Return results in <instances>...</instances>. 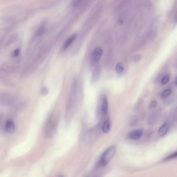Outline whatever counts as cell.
<instances>
[{
  "mask_svg": "<svg viewBox=\"0 0 177 177\" xmlns=\"http://www.w3.org/2000/svg\"><path fill=\"white\" fill-rule=\"evenodd\" d=\"M15 97L11 93L6 92L0 93V104L3 106H9L13 104Z\"/></svg>",
  "mask_w": 177,
  "mask_h": 177,
  "instance_id": "3957f363",
  "label": "cell"
},
{
  "mask_svg": "<svg viewBox=\"0 0 177 177\" xmlns=\"http://www.w3.org/2000/svg\"><path fill=\"white\" fill-rule=\"evenodd\" d=\"M82 1L83 0H73V7H77Z\"/></svg>",
  "mask_w": 177,
  "mask_h": 177,
  "instance_id": "ffe728a7",
  "label": "cell"
},
{
  "mask_svg": "<svg viewBox=\"0 0 177 177\" xmlns=\"http://www.w3.org/2000/svg\"><path fill=\"white\" fill-rule=\"evenodd\" d=\"M116 148L114 145L109 147L104 152L98 163L99 166H105L110 162L115 154Z\"/></svg>",
  "mask_w": 177,
  "mask_h": 177,
  "instance_id": "7a4b0ae2",
  "label": "cell"
},
{
  "mask_svg": "<svg viewBox=\"0 0 177 177\" xmlns=\"http://www.w3.org/2000/svg\"><path fill=\"white\" fill-rule=\"evenodd\" d=\"M1 69L3 71L5 72L11 73L14 71L15 68L14 66L10 64L6 63L3 64Z\"/></svg>",
  "mask_w": 177,
  "mask_h": 177,
  "instance_id": "9c48e42d",
  "label": "cell"
},
{
  "mask_svg": "<svg viewBox=\"0 0 177 177\" xmlns=\"http://www.w3.org/2000/svg\"><path fill=\"white\" fill-rule=\"evenodd\" d=\"M59 119L58 112H53L49 117L44 127V133L46 137L49 138L54 135L58 126Z\"/></svg>",
  "mask_w": 177,
  "mask_h": 177,
  "instance_id": "6da1fadb",
  "label": "cell"
},
{
  "mask_svg": "<svg viewBox=\"0 0 177 177\" xmlns=\"http://www.w3.org/2000/svg\"><path fill=\"white\" fill-rule=\"evenodd\" d=\"M48 93V90L45 87L43 88L41 90V93L42 95H46Z\"/></svg>",
  "mask_w": 177,
  "mask_h": 177,
  "instance_id": "44dd1931",
  "label": "cell"
},
{
  "mask_svg": "<svg viewBox=\"0 0 177 177\" xmlns=\"http://www.w3.org/2000/svg\"><path fill=\"white\" fill-rule=\"evenodd\" d=\"M77 34H74L73 35L69 37V38L67 39V40L64 43L63 46V49L64 50L67 49L70 46L72 43L74 41V40L77 37Z\"/></svg>",
  "mask_w": 177,
  "mask_h": 177,
  "instance_id": "30bf717a",
  "label": "cell"
},
{
  "mask_svg": "<svg viewBox=\"0 0 177 177\" xmlns=\"http://www.w3.org/2000/svg\"><path fill=\"white\" fill-rule=\"evenodd\" d=\"M171 124L169 122H165L159 128L158 133L159 136L163 137L170 130Z\"/></svg>",
  "mask_w": 177,
  "mask_h": 177,
  "instance_id": "8992f818",
  "label": "cell"
},
{
  "mask_svg": "<svg viewBox=\"0 0 177 177\" xmlns=\"http://www.w3.org/2000/svg\"><path fill=\"white\" fill-rule=\"evenodd\" d=\"M20 52H21V50H20V49H16L13 52L12 54V56L14 58H16V57H18L20 55Z\"/></svg>",
  "mask_w": 177,
  "mask_h": 177,
  "instance_id": "2e32d148",
  "label": "cell"
},
{
  "mask_svg": "<svg viewBox=\"0 0 177 177\" xmlns=\"http://www.w3.org/2000/svg\"><path fill=\"white\" fill-rule=\"evenodd\" d=\"M103 50L99 47L94 49L92 53V60L94 62H97L100 60L103 54Z\"/></svg>",
  "mask_w": 177,
  "mask_h": 177,
  "instance_id": "5b68a950",
  "label": "cell"
},
{
  "mask_svg": "<svg viewBox=\"0 0 177 177\" xmlns=\"http://www.w3.org/2000/svg\"><path fill=\"white\" fill-rule=\"evenodd\" d=\"M116 72L118 74H120L122 73L124 70L123 65L121 63H118L116 66Z\"/></svg>",
  "mask_w": 177,
  "mask_h": 177,
  "instance_id": "4fadbf2b",
  "label": "cell"
},
{
  "mask_svg": "<svg viewBox=\"0 0 177 177\" xmlns=\"http://www.w3.org/2000/svg\"><path fill=\"white\" fill-rule=\"evenodd\" d=\"M140 59V57H139V56H137V57H136L135 59V60L136 61L137 60V61H138Z\"/></svg>",
  "mask_w": 177,
  "mask_h": 177,
  "instance_id": "7402d4cb",
  "label": "cell"
},
{
  "mask_svg": "<svg viewBox=\"0 0 177 177\" xmlns=\"http://www.w3.org/2000/svg\"><path fill=\"white\" fill-rule=\"evenodd\" d=\"M169 77L168 75L165 76L162 80V83L163 84H167L169 82Z\"/></svg>",
  "mask_w": 177,
  "mask_h": 177,
  "instance_id": "ac0fdd59",
  "label": "cell"
},
{
  "mask_svg": "<svg viewBox=\"0 0 177 177\" xmlns=\"http://www.w3.org/2000/svg\"><path fill=\"white\" fill-rule=\"evenodd\" d=\"M144 130L143 128H139L131 131L129 133V138L133 141H136L140 139L143 134Z\"/></svg>",
  "mask_w": 177,
  "mask_h": 177,
  "instance_id": "277c9868",
  "label": "cell"
},
{
  "mask_svg": "<svg viewBox=\"0 0 177 177\" xmlns=\"http://www.w3.org/2000/svg\"><path fill=\"white\" fill-rule=\"evenodd\" d=\"M100 68L99 67H96L94 69L92 77V82L93 83L96 82L99 80L100 76Z\"/></svg>",
  "mask_w": 177,
  "mask_h": 177,
  "instance_id": "ba28073f",
  "label": "cell"
},
{
  "mask_svg": "<svg viewBox=\"0 0 177 177\" xmlns=\"http://www.w3.org/2000/svg\"><path fill=\"white\" fill-rule=\"evenodd\" d=\"M171 93H172V91L170 89H168L165 90L162 93V98L163 99L167 98L171 94Z\"/></svg>",
  "mask_w": 177,
  "mask_h": 177,
  "instance_id": "5bb4252c",
  "label": "cell"
},
{
  "mask_svg": "<svg viewBox=\"0 0 177 177\" xmlns=\"http://www.w3.org/2000/svg\"><path fill=\"white\" fill-rule=\"evenodd\" d=\"M175 84L176 85L177 84V77H176L175 79Z\"/></svg>",
  "mask_w": 177,
  "mask_h": 177,
  "instance_id": "603a6c76",
  "label": "cell"
},
{
  "mask_svg": "<svg viewBox=\"0 0 177 177\" xmlns=\"http://www.w3.org/2000/svg\"><path fill=\"white\" fill-rule=\"evenodd\" d=\"M5 121V116L3 114L0 113V129L2 128L3 127H4V121Z\"/></svg>",
  "mask_w": 177,
  "mask_h": 177,
  "instance_id": "9a60e30c",
  "label": "cell"
},
{
  "mask_svg": "<svg viewBox=\"0 0 177 177\" xmlns=\"http://www.w3.org/2000/svg\"><path fill=\"white\" fill-rule=\"evenodd\" d=\"M177 153L176 152H175L171 154V155H169V156L166 157V158H165L164 160H168L173 159V158H176L177 157Z\"/></svg>",
  "mask_w": 177,
  "mask_h": 177,
  "instance_id": "e0dca14e",
  "label": "cell"
},
{
  "mask_svg": "<svg viewBox=\"0 0 177 177\" xmlns=\"http://www.w3.org/2000/svg\"><path fill=\"white\" fill-rule=\"evenodd\" d=\"M5 128L7 133H11L14 132L15 126L13 121L10 119L7 120L5 122Z\"/></svg>",
  "mask_w": 177,
  "mask_h": 177,
  "instance_id": "52a82bcc",
  "label": "cell"
},
{
  "mask_svg": "<svg viewBox=\"0 0 177 177\" xmlns=\"http://www.w3.org/2000/svg\"><path fill=\"white\" fill-rule=\"evenodd\" d=\"M108 109V102L106 97L103 98V104L102 106V112L104 115H106L107 114Z\"/></svg>",
  "mask_w": 177,
  "mask_h": 177,
  "instance_id": "8fae6325",
  "label": "cell"
},
{
  "mask_svg": "<svg viewBox=\"0 0 177 177\" xmlns=\"http://www.w3.org/2000/svg\"><path fill=\"white\" fill-rule=\"evenodd\" d=\"M110 129V122L108 120H106L103 124V126H102V130L104 133H107L109 132Z\"/></svg>",
  "mask_w": 177,
  "mask_h": 177,
  "instance_id": "7c38bea8",
  "label": "cell"
},
{
  "mask_svg": "<svg viewBox=\"0 0 177 177\" xmlns=\"http://www.w3.org/2000/svg\"><path fill=\"white\" fill-rule=\"evenodd\" d=\"M157 102L155 100L152 101L150 103L149 108L150 109L155 108L157 106Z\"/></svg>",
  "mask_w": 177,
  "mask_h": 177,
  "instance_id": "d6986e66",
  "label": "cell"
}]
</instances>
